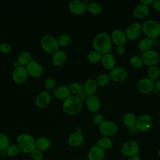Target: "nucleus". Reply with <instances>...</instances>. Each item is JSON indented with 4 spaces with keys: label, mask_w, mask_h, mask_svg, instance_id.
<instances>
[{
    "label": "nucleus",
    "mask_w": 160,
    "mask_h": 160,
    "mask_svg": "<svg viewBox=\"0 0 160 160\" xmlns=\"http://www.w3.org/2000/svg\"><path fill=\"white\" fill-rule=\"evenodd\" d=\"M155 88L158 90V91L160 92V79H158L155 82Z\"/></svg>",
    "instance_id": "09e8293b"
},
{
    "label": "nucleus",
    "mask_w": 160,
    "mask_h": 160,
    "mask_svg": "<svg viewBox=\"0 0 160 160\" xmlns=\"http://www.w3.org/2000/svg\"><path fill=\"white\" fill-rule=\"evenodd\" d=\"M9 144L8 136L5 134L0 133V150L6 149Z\"/></svg>",
    "instance_id": "4c0bfd02"
},
{
    "label": "nucleus",
    "mask_w": 160,
    "mask_h": 160,
    "mask_svg": "<svg viewBox=\"0 0 160 160\" xmlns=\"http://www.w3.org/2000/svg\"><path fill=\"white\" fill-rule=\"evenodd\" d=\"M139 145L135 141H128L122 144L121 148L122 154L125 156L131 157L138 154L139 152Z\"/></svg>",
    "instance_id": "1a4fd4ad"
},
{
    "label": "nucleus",
    "mask_w": 160,
    "mask_h": 160,
    "mask_svg": "<svg viewBox=\"0 0 160 160\" xmlns=\"http://www.w3.org/2000/svg\"><path fill=\"white\" fill-rule=\"evenodd\" d=\"M143 33L147 38L154 40L160 35V24L155 20H148L142 25Z\"/></svg>",
    "instance_id": "20e7f679"
},
{
    "label": "nucleus",
    "mask_w": 160,
    "mask_h": 160,
    "mask_svg": "<svg viewBox=\"0 0 160 160\" xmlns=\"http://www.w3.org/2000/svg\"><path fill=\"white\" fill-rule=\"evenodd\" d=\"M58 40L59 46H66L68 45V44L70 42L71 39H70V37L68 34H61L59 37Z\"/></svg>",
    "instance_id": "58836bf2"
},
{
    "label": "nucleus",
    "mask_w": 160,
    "mask_h": 160,
    "mask_svg": "<svg viewBox=\"0 0 160 160\" xmlns=\"http://www.w3.org/2000/svg\"><path fill=\"white\" fill-rule=\"evenodd\" d=\"M131 65L134 68H140L143 65V61L142 58L139 56H132L129 60Z\"/></svg>",
    "instance_id": "c9c22d12"
},
{
    "label": "nucleus",
    "mask_w": 160,
    "mask_h": 160,
    "mask_svg": "<svg viewBox=\"0 0 160 160\" xmlns=\"http://www.w3.org/2000/svg\"><path fill=\"white\" fill-rule=\"evenodd\" d=\"M69 9L71 12L76 14H83L86 10V4L80 0H72L68 4Z\"/></svg>",
    "instance_id": "f3484780"
},
{
    "label": "nucleus",
    "mask_w": 160,
    "mask_h": 160,
    "mask_svg": "<svg viewBox=\"0 0 160 160\" xmlns=\"http://www.w3.org/2000/svg\"><path fill=\"white\" fill-rule=\"evenodd\" d=\"M148 74L152 80L158 81L160 76V69L157 66H151L148 69Z\"/></svg>",
    "instance_id": "2f4dec72"
},
{
    "label": "nucleus",
    "mask_w": 160,
    "mask_h": 160,
    "mask_svg": "<svg viewBox=\"0 0 160 160\" xmlns=\"http://www.w3.org/2000/svg\"><path fill=\"white\" fill-rule=\"evenodd\" d=\"M158 155L159 158H160V149L158 150Z\"/></svg>",
    "instance_id": "864d4df0"
},
{
    "label": "nucleus",
    "mask_w": 160,
    "mask_h": 160,
    "mask_svg": "<svg viewBox=\"0 0 160 160\" xmlns=\"http://www.w3.org/2000/svg\"><path fill=\"white\" fill-rule=\"evenodd\" d=\"M97 145H98L100 148H101L104 150L108 149L112 147V141L110 138L104 136V137L99 138L98 140Z\"/></svg>",
    "instance_id": "7c9ffc66"
},
{
    "label": "nucleus",
    "mask_w": 160,
    "mask_h": 160,
    "mask_svg": "<svg viewBox=\"0 0 160 160\" xmlns=\"http://www.w3.org/2000/svg\"><path fill=\"white\" fill-rule=\"evenodd\" d=\"M76 96L78 98V99L81 101V102H85L88 97V94L84 92L83 91H81L79 92V93H78L77 94H76Z\"/></svg>",
    "instance_id": "c03bdc74"
},
{
    "label": "nucleus",
    "mask_w": 160,
    "mask_h": 160,
    "mask_svg": "<svg viewBox=\"0 0 160 160\" xmlns=\"http://www.w3.org/2000/svg\"><path fill=\"white\" fill-rule=\"evenodd\" d=\"M152 125V121L151 118L148 114H142L137 119L136 123V128L138 131L141 132H146L149 131Z\"/></svg>",
    "instance_id": "9b49d317"
},
{
    "label": "nucleus",
    "mask_w": 160,
    "mask_h": 160,
    "mask_svg": "<svg viewBox=\"0 0 160 160\" xmlns=\"http://www.w3.org/2000/svg\"><path fill=\"white\" fill-rule=\"evenodd\" d=\"M26 69L28 74L34 78L41 76L43 72L42 67L41 65L37 61H34L33 59H32L31 61L26 66Z\"/></svg>",
    "instance_id": "ddd939ff"
},
{
    "label": "nucleus",
    "mask_w": 160,
    "mask_h": 160,
    "mask_svg": "<svg viewBox=\"0 0 160 160\" xmlns=\"http://www.w3.org/2000/svg\"><path fill=\"white\" fill-rule=\"evenodd\" d=\"M112 46L110 36L106 32H100L95 36L92 41V47L94 51L102 55L108 53Z\"/></svg>",
    "instance_id": "f257e3e1"
},
{
    "label": "nucleus",
    "mask_w": 160,
    "mask_h": 160,
    "mask_svg": "<svg viewBox=\"0 0 160 160\" xmlns=\"http://www.w3.org/2000/svg\"><path fill=\"white\" fill-rule=\"evenodd\" d=\"M136 121V116L132 112L126 113L122 118V122L124 124L129 128L135 126Z\"/></svg>",
    "instance_id": "bb28decb"
},
{
    "label": "nucleus",
    "mask_w": 160,
    "mask_h": 160,
    "mask_svg": "<svg viewBox=\"0 0 160 160\" xmlns=\"http://www.w3.org/2000/svg\"><path fill=\"white\" fill-rule=\"evenodd\" d=\"M16 144L20 151L26 154H31L36 149V139L32 135L28 133L19 135L16 139Z\"/></svg>",
    "instance_id": "f03ea898"
},
{
    "label": "nucleus",
    "mask_w": 160,
    "mask_h": 160,
    "mask_svg": "<svg viewBox=\"0 0 160 160\" xmlns=\"http://www.w3.org/2000/svg\"><path fill=\"white\" fill-rule=\"evenodd\" d=\"M137 91L141 94L152 92L155 89V82L149 77L140 79L136 84Z\"/></svg>",
    "instance_id": "423d86ee"
},
{
    "label": "nucleus",
    "mask_w": 160,
    "mask_h": 160,
    "mask_svg": "<svg viewBox=\"0 0 160 160\" xmlns=\"http://www.w3.org/2000/svg\"><path fill=\"white\" fill-rule=\"evenodd\" d=\"M109 77L111 80L116 82H121L124 81L128 77V72L124 68L115 67L110 71Z\"/></svg>",
    "instance_id": "f8f14e48"
},
{
    "label": "nucleus",
    "mask_w": 160,
    "mask_h": 160,
    "mask_svg": "<svg viewBox=\"0 0 160 160\" xmlns=\"http://www.w3.org/2000/svg\"><path fill=\"white\" fill-rule=\"evenodd\" d=\"M56 85L55 80L53 78H49L46 79L44 82V86L47 90L52 89Z\"/></svg>",
    "instance_id": "a19ab883"
},
{
    "label": "nucleus",
    "mask_w": 160,
    "mask_h": 160,
    "mask_svg": "<svg viewBox=\"0 0 160 160\" xmlns=\"http://www.w3.org/2000/svg\"><path fill=\"white\" fill-rule=\"evenodd\" d=\"M110 37L112 42L117 46H124L127 41V38L125 32L119 29H116L113 30L111 34Z\"/></svg>",
    "instance_id": "4468645a"
},
{
    "label": "nucleus",
    "mask_w": 160,
    "mask_h": 160,
    "mask_svg": "<svg viewBox=\"0 0 160 160\" xmlns=\"http://www.w3.org/2000/svg\"><path fill=\"white\" fill-rule=\"evenodd\" d=\"M110 79L111 78L109 77V75L105 73H102L98 76V77L96 78V81L98 86H104L109 83Z\"/></svg>",
    "instance_id": "f704fd0d"
},
{
    "label": "nucleus",
    "mask_w": 160,
    "mask_h": 160,
    "mask_svg": "<svg viewBox=\"0 0 160 160\" xmlns=\"http://www.w3.org/2000/svg\"><path fill=\"white\" fill-rule=\"evenodd\" d=\"M41 45L42 49L48 53H54L59 48L58 40L50 34H45L41 38Z\"/></svg>",
    "instance_id": "39448f33"
},
{
    "label": "nucleus",
    "mask_w": 160,
    "mask_h": 160,
    "mask_svg": "<svg viewBox=\"0 0 160 160\" xmlns=\"http://www.w3.org/2000/svg\"><path fill=\"white\" fill-rule=\"evenodd\" d=\"M154 9L157 11H160V0L154 1L152 4L151 5Z\"/></svg>",
    "instance_id": "49530a36"
},
{
    "label": "nucleus",
    "mask_w": 160,
    "mask_h": 160,
    "mask_svg": "<svg viewBox=\"0 0 160 160\" xmlns=\"http://www.w3.org/2000/svg\"><path fill=\"white\" fill-rule=\"evenodd\" d=\"M84 136L81 131H76L71 134L68 138V143L71 147H78L84 141Z\"/></svg>",
    "instance_id": "6ab92c4d"
},
{
    "label": "nucleus",
    "mask_w": 160,
    "mask_h": 160,
    "mask_svg": "<svg viewBox=\"0 0 160 160\" xmlns=\"http://www.w3.org/2000/svg\"><path fill=\"white\" fill-rule=\"evenodd\" d=\"M71 91L69 86L61 85L58 86L53 91V94L55 98L59 99H66L71 95Z\"/></svg>",
    "instance_id": "4be33fe9"
},
{
    "label": "nucleus",
    "mask_w": 160,
    "mask_h": 160,
    "mask_svg": "<svg viewBox=\"0 0 160 160\" xmlns=\"http://www.w3.org/2000/svg\"><path fill=\"white\" fill-rule=\"evenodd\" d=\"M101 62L102 66L105 69L112 70L115 68L116 59L112 54L108 52L102 55Z\"/></svg>",
    "instance_id": "5701e85b"
},
{
    "label": "nucleus",
    "mask_w": 160,
    "mask_h": 160,
    "mask_svg": "<svg viewBox=\"0 0 160 160\" xmlns=\"http://www.w3.org/2000/svg\"><path fill=\"white\" fill-rule=\"evenodd\" d=\"M11 49V45L8 42H2L0 44V52L4 54L9 52Z\"/></svg>",
    "instance_id": "79ce46f5"
},
{
    "label": "nucleus",
    "mask_w": 160,
    "mask_h": 160,
    "mask_svg": "<svg viewBox=\"0 0 160 160\" xmlns=\"http://www.w3.org/2000/svg\"><path fill=\"white\" fill-rule=\"evenodd\" d=\"M82 104L75 95H70L63 102L62 109L64 112L70 115L78 114L82 109Z\"/></svg>",
    "instance_id": "7ed1b4c3"
},
{
    "label": "nucleus",
    "mask_w": 160,
    "mask_h": 160,
    "mask_svg": "<svg viewBox=\"0 0 160 160\" xmlns=\"http://www.w3.org/2000/svg\"><path fill=\"white\" fill-rule=\"evenodd\" d=\"M98 84L92 78H89L86 80L83 86V91L85 92L88 96L95 95L98 90Z\"/></svg>",
    "instance_id": "412c9836"
},
{
    "label": "nucleus",
    "mask_w": 160,
    "mask_h": 160,
    "mask_svg": "<svg viewBox=\"0 0 160 160\" xmlns=\"http://www.w3.org/2000/svg\"><path fill=\"white\" fill-rule=\"evenodd\" d=\"M104 156V150L96 144L90 148L88 154V160H103Z\"/></svg>",
    "instance_id": "a211bd4d"
},
{
    "label": "nucleus",
    "mask_w": 160,
    "mask_h": 160,
    "mask_svg": "<svg viewBox=\"0 0 160 160\" xmlns=\"http://www.w3.org/2000/svg\"><path fill=\"white\" fill-rule=\"evenodd\" d=\"M99 129L101 134L106 137H110L117 132L118 128L115 122L104 120L99 125Z\"/></svg>",
    "instance_id": "0eeeda50"
},
{
    "label": "nucleus",
    "mask_w": 160,
    "mask_h": 160,
    "mask_svg": "<svg viewBox=\"0 0 160 160\" xmlns=\"http://www.w3.org/2000/svg\"><path fill=\"white\" fill-rule=\"evenodd\" d=\"M154 1L153 0H142L140 1V2L142 4H144L147 6H149L150 5H152Z\"/></svg>",
    "instance_id": "de8ad7c7"
},
{
    "label": "nucleus",
    "mask_w": 160,
    "mask_h": 160,
    "mask_svg": "<svg viewBox=\"0 0 160 160\" xmlns=\"http://www.w3.org/2000/svg\"><path fill=\"white\" fill-rule=\"evenodd\" d=\"M141 58L143 63L149 67L156 66L159 60V54L154 49H150L143 52Z\"/></svg>",
    "instance_id": "9d476101"
},
{
    "label": "nucleus",
    "mask_w": 160,
    "mask_h": 160,
    "mask_svg": "<svg viewBox=\"0 0 160 160\" xmlns=\"http://www.w3.org/2000/svg\"><path fill=\"white\" fill-rule=\"evenodd\" d=\"M93 122L96 125H99L102 122L104 121V117L101 114H97L93 117Z\"/></svg>",
    "instance_id": "37998d69"
},
{
    "label": "nucleus",
    "mask_w": 160,
    "mask_h": 160,
    "mask_svg": "<svg viewBox=\"0 0 160 160\" xmlns=\"http://www.w3.org/2000/svg\"><path fill=\"white\" fill-rule=\"evenodd\" d=\"M142 32V25L138 22H134L128 26L125 31V34L127 39L132 41L138 39Z\"/></svg>",
    "instance_id": "6e6552de"
},
{
    "label": "nucleus",
    "mask_w": 160,
    "mask_h": 160,
    "mask_svg": "<svg viewBox=\"0 0 160 160\" xmlns=\"http://www.w3.org/2000/svg\"><path fill=\"white\" fill-rule=\"evenodd\" d=\"M85 103L88 109L92 112H97L101 106L100 100L96 95L88 96Z\"/></svg>",
    "instance_id": "aec40b11"
},
{
    "label": "nucleus",
    "mask_w": 160,
    "mask_h": 160,
    "mask_svg": "<svg viewBox=\"0 0 160 160\" xmlns=\"http://www.w3.org/2000/svg\"><path fill=\"white\" fill-rule=\"evenodd\" d=\"M149 12V7L140 3L138 4L133 10V15L135 18L141 19L146 17Z\"/></svg>",
    "instance_id": "b1692460"
},
{
    "label": "nucleus",
    "mask_w": 160,
    "mask_h": 160,
    "mask_svg": "<svg viewBox=\"0 0 160 160\" xmlns=\"http://www.w3.org/2000/svg\"><path fill=\"white\" fill-rule=\"evenodd\" d=\"M31 54L28 51H22L18 56V61L20 65V66L24 67L26 66L31 60Z\"/></svg>",
    "instance_id": "c85d7f7f"
},
{
    "label": "nucleus",
    "mask_w": 160,
    "mask_h": 160,
    "mask_svg": "<svg viewBox=\"0 0 160 160\" xmlns=\"http://www.w3.org/2000/svg\"><path fill=\"white\" fill-rule=\"evenodd\" d=\"M69 88L71 92L75 94H77L79 92L83 91L82 85L81 83L78 82H74L70 84L69 86Z\"/></svg>",
    "instance_id": "e433bc0d"
},
{
    "label": "nucleus",
    "mask_w": 160,
    "mask_h": 160,
    "mask_svg": "<svg viewBox=\"0 0 160 160\" xmlns=\"http://www.w3.org/2000/svg\"><path fill=\"white\" fill-rule=\"evenodd\" d=\"M86 10L92 14H99L102 11L101 6L96 2H89L86 5Z\"/></svg>",
    "instance_id": "c756f323"
},
{
    "label": "nucleus",
    "mask_w": 160,
    "mask_h": 160,
    "mask_svg": "<svg viewBox=\"0 0 160 160\" xmlns=\"http://www.w3.org/2000/svg\"><path fill=\"white\" fill-rule=\"evenodd\" d=\"M103 160H108V159H103Z\"/></svg>",
    "instance_id": "5fc2aeb1"
},
{
    "label": "nucleus",
    "mask_w": 160,
    "mask_h": 160,
    "mask_svg": "<svg viewBox=\"0 0 160 160\" xmlns=\"http://www.w3.org/2000/svg\"><path fill=\"white\" fill-rule=\"evenodd\" d=\"M6 151L8 156L15 157L19 154L21 151L17 144H10L6 149Z\"/></svg>",
    "instance_id": "473e14b6"
},
{
    "label": "nucleus",
    "mask_w": 160,
    "mask_h": 160,
    "mask_svg": "<svg viewBox=\"0 0 160 160\" xmlns=\"http://www.w3.org/2000/svg\"><path fill=\"white\" fill-rule=\"evenodd\" d=\"M51 101V95L48 91L40 92L35 99V103L39 108H45L48 106Z\"/></svg>",
    "instance_id": "2eb2a0df"
},
{
    "label": "nucleus",
    "mask_w": 160,
    "mask_h": 160,
    "mask_svg": "<svg viewBox=\"0 0 160 160\" xmlns=\"http://www.w3.org/2000/svg\"><path fill=\"white\" fill-rule=\"evenodd\" d=\"M153 44V41L148 38H144L142 39L138 43V48L141 52H144L151 49Z\"/></svg>",
    "instance_id": "cd10ccee"
},
{
    "label": "nucleus",
    "mask_w": 160,
    "mask_h": 160,
    "mask_svg": "<svg viewBox=\"0 0 160 160\" xmlns=\"http://www.w3.org/2000/svg\"><path fill=\"white\" fill-rule=\"evenodd\" d=\"M30 154H31V158L33 160H42L44 156L42 151L37 148L33 150Z\"/></svg>",
    "instance_id": "ea45409f"
},
{
    "label": "nucleus",
    "mask_w": 160,
    "mask_h": 160,
    "mask_svg": "<svg viewBox=\"0 0 160 160\" xmlns=\"http://www.w3.org/2000/svg\"><path fill=\"white\" fill-rule=\"evenodd\" d=\"M102 58V55L96 51H91L88 54V56H87L88 60L92 63H96L101 61Z\"/></svg>",
    "instance_id": "72a5a7b5"
},
{
    "label": "nucleus",
    "mask_w": 160,
    "mask_h": 160,
    "mask_svg": "<svg viewBox=\"0 0 160 160\" xmlns=\"http://www.w3.org/2000/svg\"><path fill=\"white\" fill-rule=\"evenodd\" d=\"M66 59V54L62 50H58L52 54V62L56 66H61Z\"/></svg>",
    "instance_id": "393cba45"
},
{
    "label": "nucleus",
    "mask_w": 160,
    "mask_h": 160,
    "mask_svg": "<svg viewBox=\"0 0 160 160\" xmlns=\"http://www.w3.org/2000/svg\"><path fill=\"white\" fill-rule=\"evenodd\" d=\"M128 160H140V158L138 154H136V155H134L132 156L129 157Z\"/></svg>",
    "instance_id": "8fccbe9b"
},
{
    "label": "nucleus",
    "mask_w": 160,
    "mask_h": 160,
    "mask_svg": "<svg viewBox=\"0 0 160 160\" xmlns=\"http://www.w3.org/2000/svg\"><path fill=\"white\" fill-rule=\"evenodd\" d=\"M51 146L50 139L46 136H41L36 140V148L43 151L48 149Z\"/></svg>",
    "instance_id": "a878e982"
},
{
    "label": "nucleus",
    "mask_w": 160,
    "mask_h": 160,
    "mask_svg": "<svg viewBox=\"0 0 160 160\" xmlns=\"http://www.w3.org/2000/svg\"><path fill=\"white\" fill-rule=\"evenodd\" d=\"M14 66L15 68H18V67L20 66V65H19V62H18V61H16L14 62Z\"/></svg>",
    "instance_id": "603ef678"
},
{
    "label": "nucleus",
    "mask_w": 160,
    "mask_h": 160,
    "mask_svg": "<svg viewBox=\"0 0 160 160\" xmlns=\"http://www.w3.org/2000/svg\"><path fill=\"white\" fill-rule=\"evenodd\" d=\"M6 156H7L6 149L0 150V156H1V158H4Z\"/></svg>",
    "instance_id": "3c124183"
},
{
    "label": "nucleus",
    "mask_w": 160,
    "mask_h": 160,
    "mask_svg": "<svg viewBox=\"0 0 160 160\" xmlns=\"http://www.w3.org/2000/svg\"><path fill=\"white\" fill-rule=\"evenodd\" d=\"M125 51H126V48L124 46H118L116 47V53L119 56H122L125 53Z\"/></svg>",
    "instance_id": "a18cd8bd"
},
{
    "label": "nucleus",
    "mask_w": 160,
    "mask_h": 160,
    "mask_svg": "<svg viewBox=\"0 0 160 160\" xmlns=\"http://www.w3.org/2000/svg\"><path fill=\"white\" fill-rule=\"evenodd\" d=\"M28 75L26 68L19 66L14 69L12 74V78L14 82L20 84L24 82L27 79Z\"/></svg>",
    "instance_id": "dca6fc26"
}]
</instances>
